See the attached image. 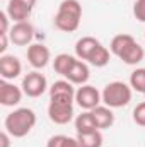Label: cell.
I'll return each mask as SVG.
<instances>
[{
	"label": "cell",
	"mask_w": 145,
	"mask_h": 147,
	"mask_svg": "<svg viewBox=\"0 0 145 147\" xmlns=\"http://www.w3.org/2000/svg\"><path fill=\"white\" fill-rule=\"evenodd\" d=\"M82 19V5L79 0H62L55 14V28L63 33H73L79 29Z\"/></svg>",
	"instance_id": "1"
},
{
	"label": "cell",
	"mask_w": 145,
	"mask_h": 147,
	"mask_svg": "<svg viewBox=\"0 0 145 147\" xmlns=\"http://www.w3.org/2000/svg\"><path fill=\"white\" fill-rule=\"evenodd\" d=\"M36 125V113L31 108H17L5 116L3 127L14 139L26 137Z\"/></svg>",
	"instance_id": "2"
},
{
	"label": "cell",
	"mask_w": 145,
	"mask_h": 147,
	"mask_svg": "<svg viewBox=\"0 0 145 147\" xmlns=\"http://www.w3.org/2000/svg\"><path fill=\"white\" fill-rule=\"evenodd\" d=\"M101 94H103V103L109 106L111 110H114V108H125L132 101L133 89L126 82L113 80L103 89Z\"/></svg>",
	"instance_id": "3"
},
{
	"label": "cell",
	"mask_w": 145,
	"mask_h": 147,
	"mask_svg": "<svg viewBox=\"0 0 145 147\" xmlns=\"http://www.w3.org/2000/svg\"><path fill=\"white\" fill-rule=\"evenodd\" d=\"M21 87H22V91H24V94H26L28 98H39V96H43V94L46 92V89H48V80H46V77L41 72L33 70V72L26 74V75L22 77Z\"/></svg>",
	"instance_id": "4"
},
{
	"label": "cell",
	"mask_w": 145,
	"mask_h": 147,
	"mask_svg": "<svg viewBox=\"0 0 145 147\" xmlns=\"http://www.w3.org/2000/svg\"><path fill=\"white\" fill-rule=\"evenodd\" d=\"M75 101L84 111H92L103 101V94L91 84H84L75 92Z\"/></svg>",
	"instance_id": "5"
},
{
	"label": "cell",
	"mask_w": 145,
	"mask_h": 147,
	"mask_svg": "<svg viewBox=\"0 0 145 147\" xmlns=\"http://www.w3.org/2000/svg\"><path fill=\"white\" fill-rule=\"evenodd\" d=\"M48 118L56 125H67L73 118V103L72 101H53V99H50Z\"/></svg>",
	"instance_id": "6"
},
{
	"label": "cell",
	"mask_w": 145,
	"mask_h": 147,
	"mask_svg": "<svg viewBox=\"0 0 145 147\" xmlns=\"http://www.w3.org/2000/svg\"><path fill=\"white\" fill-rule=\"evenodd\" d=\"M9 38L15 46H29L34 38V26L29 21L15 22V24H12L10 31H9Z\"/></svg>",
	"instance_id": "7"
},
{
	"label": "cell",
	"mask_w": 145,
	"mask_h": 147,
	"mask_svg": "<svg viewBox=\"0 0 145 147\" xmlns=\"http://www.w3.org/2000/svg\"><path fill=\"white\" fill-rule=\"evenodd\" d=\"M22 94H24L22 87H19L14 82L5 80V79L0 80V105L2 106H7V108L17 106L22 99Z\"/></svg>",
	"instance_id": "8"
},
{
	"label": "cell",
	"mask_w": 145,
	"mask_h": 147,
	"mask_svg": "<svg viewBox=\"0 0 145 147\" xmlns=\"http://www.w3.org/2000/svg\"><path fill=\"white\" fill-rule=\"evenodd\" d=\"M51 60V53H50V48L44 46L43 43H33L28 46V62L31 63L33 69L41 70L44 69Z\"/></svg>",
	"instance_id": "9"
},
{
	"label": "cell",
	"mask_w": 145,
	"mask_h": 147,
	"mask_svg": "<svg viewBox=\"0 0 145 147\" xmlns=\"http://www.w3.org/2000/svg\"><path fill=\"white\" fill-rule=\"evenodd\" d=\"M22 74V63L14 55H0V75L5 80H14Z\"/></svg>",
	"instance_id": "10"
},
{
	"label": "cell",
	"mask_w": 145,
	"mask_h": 147,
	"mask_svg": "<svg viewBox=\"0 0 145 147\" xmlns=\"http://www.w3.org/2000/svg\"><path fill=\"white\" fill-rule=\"evenodd\" d=\"M75 89L73 84L68 82L67 79L56 80L51 87H50V99L53 101H75Z\"/></svg>",
	"instance_id": "11"
},
{
	"label": "cell",
	"mask_w": 145,
	"mask_h": 147,
	"mask_svg": "<svg viewBox=\"0 0 145 147\" xmlns=\"http://www.w3.org/2000/svg\"><path fill=\"white\" fill-rule=\"evenodd\" d=\"M33 9L31 5L24 3V2H19V0H9L7 3V16L10 17V21L15 24V22H26L29 21L31 14H33Z\"/></svg>",
	"instance_id": "12"
},
{
	"label": "cell",
	"mask_w": 145,
	"mask_h": 147,
	"mask_svg": "<svg viewBox=\"0 0 145 147\" xmlns=\"http://www.w3.org/2000/svg\"><path fill=\"white\" fill-rule=\"evenodd\" d=\"M89 77H91V70H89L87 63L84 60H79V58L75 60V63L72 65V69L68 70V74L65 75V79L68 82H72L73 86H84V84H87Z\"/></svg>",
	"instance_id": "13"
},
{
	"label": "cell",
	"mask_w": 145,
	"mask_h": 147,
	"mask_svg": "<svg viewBox=\"0 0 145 147\" xmlns=\"http://www.w3.org/2000/svg\"><path fill=\"white\" fill-rule=\"evenodd\" d=\"M99 45H101V41H99V39H96L94 36L80 38V39L75 43V57H77L79 60L87 62V60H89V57L92 55V51H94Z\"/></svg>",
	"instance_id": "14"
},
{
	"label": "cell",
	"mask_w": 145,
	"mask_h": 147,
	"mask_svg": "<svg viewBox=\"0 0 145 147\" xmlns=\"http://www.w3.org/2000/svg\"><path fill=\"white\" fill-rule=\"evenodd\" d=\"M92 113V116H94V121H96V125H97V128L99 130H106V128H111L113 125H114V113L113 110L109 108V106H97V108H94V110L91 111Z\"/></svg>",
	"instance_id": "15"
},
{
	"label": "cell",
	"mask_w": 145,
	"mask_h": 147,
	"mask_svg": "<svg viewBox=\"0 0 145 147\" xmlns=\"http://www.w3.org/2000/svg\"><path fill=\"white\" fill-rule=\"evenodd\" d=\"M75 130H77V135L92 134V132H97V130H99L91 111H84V113H80V115L75 118Z\"/></svg>",
	"instance_id": "16"
},
{
	"label": "cell",
	"mask_w": 145,
	"mask_h": 147,
	"mask_svg": "<svg viewBox=\"0 0 145 147\" xmlns=\"http://www.w3.org/2000/svg\"><path fill=\"white\" fill-rule=\"evenodd\" d=\"M135 43V38L132 36V34H116V36L111 39V45H109V50H111V53L114 55V57H121L132 45Z\"/></svg>",
	"instance_id": "17"
},
{
	"label": "cell",
	"mask_w": 145,
	"mask_h": 147,
	"mask_svg": "<svg viewBox=\"0 0 145 147\" xmlns=\"http://www.w3.org/2000/svg\"><path fill=\"white\" fill-rule=\"evenodd\" d=\"M144 58H145V50L137 43V41L119 57V60H121L123 63H126V65H138Z\"/></svg>",
	"instance_id": "18"
},
{
	"label": "cell",
	"mask_w": 145,
	"mask_h": 147,
	"mask_svg": "<svg viewBox=\"0 0 145 147\" xmlns=\"http://www.w3.org/2000/svg\"><path fill=\"white\" fill-rule=\"evenodd\" d=\"M75 60H77V57H73V55H68V53H60V55H56L55 57V60H53V69H55V72L60 74V75H67L68 70L72 69V65L75 63Z\"/></svg>",
	"instance_id": "19"
},
{
	"label": "cell",
	"mask_w": 145,
	"mask_h": 147,
	"mask_svg": "<svg viewBox=\"0 0 145 147\" xmlns=\"http://www.w3.org/2000/svg\"><path fill=\"white\" fill-rule=\"evenodd\" d=\"M109 58H111V55H109V50L101 43L94 51H92V55L89 57V63L91 65H94V67H97V69H101V67H106L109 63Z\"/></svg>",
	"instance_id": "20"
},
{
	"label": "cell",
	"mask_w": 145,
	"mask_h": 147,
	"mask_svg": "<svg viewBox=\"0 0 145 147\" xmlns=\"http://www.w3.org/2000/svg\"><path fill=\"white\" fill-rule=\"evenodd\" d=\"M77 140H79V146L80 147H101L104 137H103L101 130H97V132H92V134L77 135Z\"/></svg>",
	"instance_id": "21"
},
{
	"label": "cell",
	"mask_w": 145,
	"mask_h": 147,
	"mask_svg": "<svg viewBox=\"0 0 145 147\" xmlns=\"http://www.w3.org/2000/svg\"><path fill=\"white\" fill-rule=\"evenodd\" d=\"M46 147H80V146H79L77 139L67 137V135H53V137L48 139Z\"/></svg>",
	"instance_id": "22"
},
{
	"label": "cell",
	"mask_w": 145,
	"mask_h": 147,
	"mask_svg": "<svg viewBox=\"0 0 145 147\" xmlns=\"http://www.w3.org/2000/svg\"><path fill=\"white\" fill-rule=\"evenodd\" d=\"M130 86L133 91L145 94V69H135L130 75Z\"/></svg>",
	"instance_id": "23"
},
{
	"label": "cell",
	"mask_w": 145,
	"mask_h": 147,
	"mask_svg": "<svg viewBox=\"0 0 145 147\" xmlns=\"http://www.w3.org/2000/svg\"><path fill=\"white\" fill-rule=\"evenodd\" d=\"M133 120H135L137 125L145 127V101L135 106V110H133Z\"/></svg>",
	"instance_id": "24"
},
{
	"label": "cell",
	"mask_w": 145,
	"mask_h": 147,
	"mask_svg": "<svg viewBox=\"0 0 145 147\" xmlns=\"http://www.w3.org/2000/svg\"><path fill=\"white\" fill-rule=\"evenodd\" d=\"M133 16L137 21L145 22V0H137L133 3Z\"/></svg>",
	"instance_id": "25"
},
{
	"label": "cell",
	"mask_w": 145,
	"mask_h": 147,
	"mask_svg": "<svg viewBox=\"0 0 145 147\" xmlns=\"http://www.w3.org/2000/svg\"><path fill=\"white\" fill-rule=\"evenodd\" d=\"M9 16L7 12H0V33H9L10 28H9Z\"/></svg>",
	"instance_id": "26"
},
{
	"label": "cell",
	"mask_w": 145,
	"mask_h": 147,
	"mask_svg": "<svg viewBox=\"0 0 145 147\" xmlns=\"http://www.w3.org/2000/svg\"><path fill=\"white\" fill-rule=\"evenodd\" d=\"M9 33H0V55H5L7 48H9Z\"/></svg>",
	"instance_id": "27"
},
{
	"label": "cell",
	"mask_w": 145,
	"mask_h": 147,
	"mask_svg": "<svg viewBox=\"0 0 145 147\" xmlns=\"http://www.w3.org/2000/svg\"><path fill=\"white\" fill-rule=\"evenodd\" d=\"M10 134L7 132V130H3L2 134H0V147H10Z\"/></svg>",
	"instance_id": "28"
},
{
	"label": "cell",
	"mask_w": 145,
	"mask_h": 147,
	"mask_svg": "<svg viewBox=\"0 0 145 147\" xmlns=\"http://www.w3.org/2000/svg\"><path fill=\"white\" fill-rule=\"evenodd\" d=\"M19 2H24V3H28V5H31V7L36 5V0H19Z\"/></svg>",
	"instance_id": "29"
}]
</instances>
